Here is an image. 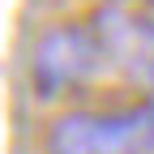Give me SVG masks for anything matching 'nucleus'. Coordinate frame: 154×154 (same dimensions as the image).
<instances>
[{"mask_svg":"<svg viewBox=\"0 0 154 154\" xmlns=\"http://www.w3.org/2000/svg\"><path fill=\"white\" fill-rule=\"evenodd\" d=\"M94 34L107 60L120 64H154V17L150 13H133V0H107L94 13Z\"/></svg>","mask_w":154,"mask_h":154,"instance_id":"3","label":"nucleus"},{"mask_svg":"<svg viewBox=\"0 0 154 154\" xmlns=\"http://www.w3.org/2000/svg\"><path fill=\"white\" fill-rule=\"evenodd\" d=\"M103 47L90 22H60L34 38L30 51V86L38 99H64L82 90L103 69Z\"/></svg>","mask_w":154,"mask_h":154,"instance_id":"2","label":"nucleus"},{"mask_svg":"<svg viewBox=\"0 0 154 154\" xmlns=\"http://www.w3.org/2000/svg\"><path fill=\"white\" fill-rule=\"evenodd\" d=\"M43 154H154V107H77L43 133Z\"/></svg>","mask_w":154,"mask_h":154,"instance_id":"1","label":"nucleus"},{"mask_svg":"<svg viewBox=\"0 0 154 154\" xmlns=\"http://www.w3.org/2000/svg\"><path fill=\"white\" fill-rule=\"evenodd\" d=\"M146 82H150V99H146V103H150V107H154V64H150V69H146Z\"/></svg>","mask_w":154,"mask_h":154,"instance_id":"4","label":"nucleus"}]
</instances>
